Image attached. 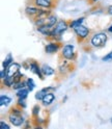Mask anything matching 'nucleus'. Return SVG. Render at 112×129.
Wrapping results in <instances>:
<instances>
[{
	"instance_id": "obj_1",
	"label": "nucleus",
	"mask_w": 112,
	"mask_h": 129,
	"mask_svg": "<svg viewBox=\"0 0 112 129\" xmlns=\"http://www.w3.org/2000/svg\"><path fill=\"white\" fill-rule=\"evenodd\" d=\"M70 29V22L67 20H59L57 24L52 28L51 35L48 38V40L50 41H59L60 42V38L65 32Z\"/></svg>"
},
{
	"instance_id": "obj_2",
	"label": "nucleus",
	"mask_w": 112,
	"mask_h": 129,
	"mask_svg": "<svg viewBox=\"0 0 112 129\" xmlns=\"http://www.w3.org/2000/svg\"><path fill=\"white\" fill-rule=\"evenodd\" d=\"M108 41V36L106 32L104 31H99V32H94V34H91L88 42L91 48H94V49H100V48L105 47V45L107 44Z\"/></svg>"
},
{
	"instance_id": "obj_3",
	"label": "nucleus",
	"mask_w": 112,
	"mask_h": 129,
	"mask_svg": "<svg viewBox=\"0 0 112 129\" xmlns=\"http://www.w3.org/2000/svg\"><path fill=\"white\" fill-rule=\"evenodd\" d=\"M74 31V35L76 36L77 38V41L80 43V44H84V43H87L88 40L91 36V32H90V29L88 27L84 26L83 24L80 26H77L73 29Z\"/></svg>"
},
{
	"instance_id": "obj_4",
	"label": "nucleus",
	"mask_w": 112,
	"mask_h": 129,
	"mask_svg": "<svg viewBox=\"0 0 112 129\" xmlns=\"http://www.w3.org/2000/svg\"><path fill=\"white\" fill-rule=\"evenodd\" d=\"M60 58L68 59L71 61H75L77 58V54L75 52V46L73 44H65L60 50Z\"/></svg>"
},
{
	"instance_id": "obj_5",
	"label": "nucleus",
	"mask_w": 112,
	"mask_h": 129,
	"mask_svg": "<svg viewBox=\"0 0 112 129\" xmlns=\"http://www.w3.org/2000/svg\"><path fill=\"white\" fill-rule=\"evenodd\" d=\"M59 59H60V62L58 66L57 74L58 76L66 77L68 74H70L74 70V62L68 59H62V58H59Z\"/></svg>"
},
{
	"instance_id": "obj_6",
	"label": "nucleus",
	"mask_w": 112,
	"mask_h": 129,
	"mask_svg": "<svg viewBox=\"0 0 112 129\" xmlns=\"http://www.w3.org/2000/svg\"><path fill=\"white\" fill-rule=\"evenodd\" d=\"M27 4L35 5L39 9L53 10L56 6V0H27Z\"/></svg>"
},
{
	"instance_id": "obj_7",
	"label": "nucleus",
	"mask_w": 112,
	"mask_h": 129,
	"mask_svg": "<svg viewBox=\"0 0 112 129\" xmlns=\"http://www.w3.org/2000/svg\"><path fill=\"white\" fill-rule=\"evenodd\" d=\"M52 14V10H47V9H42L39 11V13L35 16L34 18H32V21H33V24L38 27L41 25H44L46 23V20L49 16Z\"/></svg>"
},
{
	"instance_id": "obj_8",
	"label": "nucleus",
	"mask_w": 112,
	"mask_h": 129,
	"mask_svg": "<svg viewBox=\"0 0 112 129\" xmlns=\"http://www.w3.org/2000/svg\"><path fill=\"white\" fill-rule=\"evenodd\" d=\"M7 120L15 127H21L26 122L23 115L15 114V112H12V111H9V114H7Z\"/></svg>"
},
{
	"instance_id": "obj_9",
	"label": "nucleus",
	"mask_w": 112,
	"mask_h": 129,
	"mask_svg": "<svg viewBox=\"0 0 112 129\" xmlns=\"http://www.w3.org/2000/svg\"><path fill=\"white\" fill-rule=\"evenodd\" d=\"M29 63H30V66H29V70L32 72L33 74H35L39 79L41 80H44L45 79V75L43 74V71H42V66H39V63L34 60V59H29Z\"/></svg>"
},
{
	"instance_id": "obj_10",
	"label": "nucleus",
	"mask_w": 112,
	"mask_h": 129,
	"mask_svg": "<svg viewBox=\"0 0 112 129\" xmlns=\"http://www.w3.org/2000/svg\"><path fill=\"white\" fill-rule=\"evenodd\" d=\"M61 43L59 41H50L45 46V52L47 54H54L61 50Z\"/></svg>"
},
{
	"instance_id": "obj_11",
	"label": "nucleus",
	"mask_w": 112,
	"mask_h": 129,
	"mask_svg": "<svg viewBox=\"0 0 112 129\" xmlns=\"http://www.w3.org/2000/svg\"><path fill=\"white\" fill-rule=\"evenodd\" d=\"M21 68H23L21 63L16 62V61H13V62L10 64V66H9V68L6 69L7 76H9V77H14L16 74L19 73V72H20Z\"/></svg>"
},
{
	"instance_id": "obj_12",
	"label": "nucleus",
	"mask_w": 112,
	"mask_h": 129,
	"mask_svg": "<svg viewBox=\"0 0 112 129\" xmlns=\"http://www.w3.org/2000/svg\"><path fill=\"white\" fill-rule=\"evenodd\" d=\"M42 9H39V7L35 6V5H31V4H27L25 10H24V13L26 14V16H28L29 18H34L35 16L39 13V11H41Z\"/></svg>"
},
{
	"instance_id": "obj_13",
	"label": "nucleus",
	"mask_w": 112,
	"mask_h": 129,
	"mask_svg": "<svg viewBox=\"0 0 112 129\" xmlns=\"http://www.w3.org/2000/svg\"><path fill=\"white\" fill-rule=\"evenodd\" d=\"M56 91V87H53V86H48V87H44L42 90H39L35 93V100L37 101H42L44 97L49 93V92H54Z\"/></svg>"
},
{
	"instance_id": "obj_14",
	"label": "nucleus",
	"mask_w": 112,
	"mask_h": 129,
	"mask_svg": "<svg viewBox=\"0 0 112 129\" xmlns=\"http://www.w3.org/2000/svg\"><path fill=\"white\" fill-rule=\"evenodd\" d=\"M36 31L38 32V34H41L42 36H44V37H46L48 39V38L50 37V35H51L52 27H50L47 23H45L44 25H41V26L36 27Z\"/></svg>"
},
{
	"instance_id": "obj_15",
	"label": "nucleus",
	"mask_w": 112,
	"mask_h": 129,
	"mask_svg": "<svg viewBox=\"0 0 112 129\" xmlns=\"http://www.w3.org/2000/svg\"><path fill=\"white\" fill-rule=\"evenodd\" d=\"M54 100H55V95H54V93H53V92H49V93H48V94L44 97L43 100H42L41 102H42V105H43V106L47 107V106H50L51 104L53 103Z\"/></svg>"
},
{
	"instance_id": "obj_16",
	"label": "nucleus",
	"mask_w": 112,
	"mask_h": 129,
	"mask_svg": "<svg viewBox=\"0 0 112 129\" xmlns=\"http://www.w3.org/2000/svg\"><path fill=\"white\" fill-rule=\"evenodd\" d=\"M42 71H43V74L46 76V77H49V76H52L56 73V71L54 68H52L51 66L47 63H43L42 64Z\"/></svg>"
},
{
	"instance_id": "obj_17",
	"label": "nucleus",
	"mask_w": 112,
	"mask_h": 129,
	"mask_svg": "<svg viewBox=\"0 0 112 129\" xmlns=\"http://www.w3.org/2000/svg\"><path fill=\"white\" fill-rule=\"evenodd\" d=\"M85 17H80V18H78V19H75V20H73V21H70V28L71 29H74L75 27H77V26H80V25H82V24L84 23V21H85Z\"/></svg>"
},
{
	"instance_id": "obj_18",
	"label": "nucleus",
	"mask_w": 112,
	"mask_h": 129,
	"mask_svg": "<svg viewBox=\"0 0 112 129\" xmlns=\"http://www.w3.org/2000/svg\"><path fill=\"white\" fill-rule=\"evenodd\" d=\"M11 103H12V98L10 96L4 95V94L0 96V105L1 106H9Z\"/></svg>"
},
{
	"instance_id": "obj_19",
	"label": "nucleus",
	"mask_w": 112,
	"mask_h": 129,
	"mask_svg": "<svg viewBox=\"0 0 112 129\" xmlns=\"http://www.w3.org/2000/svg\"><path fill=\"white\" fill-rule=\"evenodd\" d=\"M58 21H59V20H58V18L56 17L55 15L51 14V15L49 16V17L47 18L46 23H47V24H48V25H49L50 27H52V28H53V27L56 25V24H57V22H58Z\"/></svg>"
},
{
	"instance_id": "obj_20",
	"label": "nucleus",
	"mask_w": 112,
	"mask_h": 129,
	"mask_svg": "<svg viewBox=\"0 0 112 129\" xmlns=\"http://www.w3.org/2000/svg\"><path fill=\"white\" fill-rule=\"evenodd\" d=\"M24 87H27V79H22L17 82H15L13 90L18 91V90H21V88H24Z\"/></svg>"
},
{
	"instance_id": "obj_21",
	"label": "nucleus",
	"mask_w": 112,
	"mask_h": 129,
	"mask_svg": "<svg viewBox=\"0 0 112 129\" xmlns=\"http://www.w3.org/2000/svg\"><path fill=\"white\" fill-rule=\"evenodd\" d=\"M1 81H2V86H5L7 88H13L14 83H15L14 77H9V76H6V78H4Z\"/></svg>"
},
{
	"instance_id": "obj_22",
	"label": "nucleus",
	"mask_w": 112,
	"mask_h": 129,
	"mask_svg": "<svg viewBox=\"0 0 112 129\" xmlns=\"http://www.w3.org/2000/svg\"><path fill=\"white\" fill-rule=\"evenodd\" d=\"M29 92L30 91L28 90L27 87H24V88H21V90H18L17 93H16V96H17V98H25V99H27Z\"/></svg>"
},
{
	"instance_id": "obj_23",
	"label": "nucleus",
	"mask_w": 112,
	"mask_h": 129,
	"mask_svg": "<svg viewBox=\"0 0 112 129\" xmlns=\"http://www.w3.org/2000/svg\"><path fill=\"white\" fill-rule=\"evenodd\" d=\"M14 61V58H13V56L12 54H7V56L5 57V59L2 61V68L3 69H7L9 68V66Z\"/></svg>"
},
{
	"instance_id": "obj_24",
	"label": "nucleus",
	"mask_w": 112,
	"mask_h": 129,
	"mask_svg": "<svg viewBox=\"0 0 112 129\" xmlns=\"http://www.w3.org/2000/svg\"><path fill=\"white\" fill-rule=\"evenodd\" d=\"M31 112H32V114H31V116H32V119L38 117L39 116V112H41V106H39L38 104L34 105L32 107V110H31Z\"/></svg>"
},
{
	"instance_id": "obj_25",
	"label": "nucleus",
	"mask_w": 112,
	"mask_h": 129,
	"mask_svg": "<svg viewBox=\"0 0 112 129\" xmlns=\"http://www.w3.org/2000/svg\"><path fill=\"white\" fill-rule=\"evenodd\" d=\"M16 105H18L19 107L23 108V109H25L27 107V104H26V99L25 98H18L17 100V104Z\"/></svg>"
},
{
	"instance_id": "obj_26",
	"label": "nucleus",
	"mask_w": 112,
	"mask_h": 129,
	"mask_svg": "<svg viewBox=\"0 0 112 129\" xmlns=\"http://www.w3.org/2000/svg\"><path fill=\"white\" fill-rule=\"evenodd\" d=\"M34 87H35L34 80L32 78H27V88H28L30 92H32L34 90Z\"/></svg>"
},
{
	"instance_id": "obj_27",
	"label": "nucleus",
	"mask_w": 112,
	"mask_h": 129,
	"mask_svg": "<svg viewBox=\"0 0 112 129\" xmlns=\"http://www.w3.org/2000/svg\"><path fill=\"white\" fill-rule=\"evenodd\" d=\"M102 61H112V51H110L109 53H107L105 56L102 57Z\"/></svg>"
},
{
	"instance_id": "obj_28",
	"label": "nucleus",
	"mask_w": 112,
	"mask_h": 129,
	"mask_svg": "<svg viewBox=\"0 0 112 129\" xmlns=\"http://www.w3.org/2000/svg\"><path fill=\"white\" fill-rule=\"evenodd\" d=\"M0 127H1V129H11V125H9L6 122H4L3 120L0 121Z\"/></svg>"
},
{
	"instance_id": "obj_29",
	"label": "nucleus",
	"mask_w": 112,
	"mask_h": 129,
	"mask_svg": "<svg viewBox=\"0 0 112 129\" xmlns=\"http://www.w3.org/2000/svg\"><path fill=\"white\" fill-rule=\"evenodd\" d=\"M6 76H7L6 69H2L1 71H0V78H1V80H3L4 78H6Z\"/></svg>"
},
{
	"instance_id": "obj_30",
	"label": "nucleus",
	"mask_w": 112,
	"mask_h": 129,
	"mask_svg": "<svg viewBox=\"0 0 112 129\" xmlns=\"http://www.w3.org/2000/svg\"><path fill=\"white\" fill-rule=\"evenodd\" d=\"M87 3L90 4V5H94V4H97L98 2H100L101 0H86Z\"/></svg>"
},
{
	"instance_id": "obj_31",
	"label": "nucleus",
	"mask_w": 112,
	"mask_h": 129,
	"mask_svg": "<svg viewBox=\"0 0 112 129\" xmlns=\"http://www.w3.org/2000/svg\"><path fill=\"white\" fill-rule=\"evenodd\" d=\"M106 12H107V14H108L109 16H112V4H111V5H109V6H107Z\"/></svg>"
},
{
	"instance_id": "obj_32",
	"label": "nucleus",
	"mask_w": 112,
	"mask_h": 129,
	"mask_svg": "<svg viewBox=\"0 0 112 129\" xmlns=\"http://www.w3.org/2000/svg\"><path fill=\"white\" fill-rule=\"evenodd\" d=\"M107 31L109 32V34H112V23H111V25H110V26L107 28Z\"/></svg>"
},
{
	"instance_id": "obj_33",
	"label": "nucleus",
	"mask_w": 112,
	"mask_h": 129,
	"mask_svg": "<svg viewBox=\"0 0 112 129\" xmlns=\"http://www.w3.org/2000/svg\"><path fill=\"white\" fill-rule=\"evenodd\" d=\"M67 100H68V96H66V97H65V99H62V102H66Z\"/></svg>"
},
{
	"instance_id": "obj_34",
	"label": "nucleus",
	"mask_w": 112,
	"mask_h": 129,
	"mask_svg": "<svg viewBox=\"0 0 112 129\" xmlns=\"http://www.w3.org/2000/svg\"><path fill=\"white\" fill-rule=\"evenodd\" d=\"M110 122H111V125H112V117H111V119H110Z\"/></svg>"
}]
</instances>
